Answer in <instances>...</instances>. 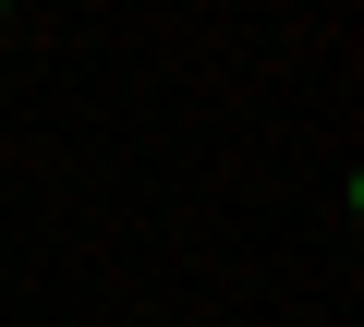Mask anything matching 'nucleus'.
<instances>
[{
    "mask_svg": "<svg viewBox=\"0 0 364 327\" xmlns=\"http://www.w3.org/2000/svg\"><path fill=\"white\" fill-rule=\"evenodd\" d=\"M0 13H13V0H0Z\"/></svg>",
    "mask_w": 364,
    "mask_h": 327,
    "instance_id": "nucleus-1",
    "label": "nucleus"
}]
</instances>
